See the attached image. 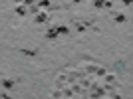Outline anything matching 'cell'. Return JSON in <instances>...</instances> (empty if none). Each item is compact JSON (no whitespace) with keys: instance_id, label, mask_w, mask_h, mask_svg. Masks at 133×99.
<instances>
[{"instance_id":"4fadbf2b","label":"cell","mask_w":133,"mask_h":99,"mask_svg":"<svg viewBox=\"0 0 133 99\" xmlns=\"http://www.w3.org/2000/svg\"><path fill=\"white\" fill-rule=\"evenodd\" d=\"M22 2H24V4H28V6H32V4H34V0H22Z\"/></svg>"},{"instance_id":"8fae6325","label":"cell","mask_w":133,"mask_h":99,"mask_svg":"<svg viewBox=\"0 0 133 99\" xmlns=\"http://www.w3.org/2000/svg\"><path fill=\"white\" fill-rule=\"evenodd\" d=\"M16 12H18V16H24V14H26V10H24V8H18Z\"/></svg>"},{"instance_id":"9a60e30c","label":"cell","mask_w":133,"mask_h":99,"mask_svg":"<svg viewBox=\"0 0 133 99\" xmlns=\"http://www.w3.org/2000/svg\"><path fill=\"white\" fill-rule=\"evenodd\" d=\"M73 2H82V0H73Z\"/></svg>"},{"instance_id":"5b68a950","label":"cell","mask_w":133,"mask_h":99,"mask_svg":"<svg viewBox=\"0 0 133 99\" xmlns=\"http://www.w3.org/2000/svg\"><path fill=\"white\" fill-rule=\"evenodd\" d=\"M115 20H117V22H125L127 18L123 16V14H115Z\"/></svg>"},{"instance_id":"5bb4252c","label":"cell","mask_w":133,"mask_h":99,"mask_svg":"<svg viewBox=\"0 0 133 99\" xmlns=\"http://www.w3.org/2000/svg\"><path fill=\"white\" fill-rule=\"evenodd\" d=\"M131 2H133V0H123V4H125V6H131Z\"/></svg>"},{"instance_id":"6da1fadb","label":"cell","mask_w":133,"mask_h":99,"mask_svg":"<svg viewBox=\"0 0 133 99\" xmlns=\"http://www.w3.org/2000/svg\"><path fill=\"white\" fill-rule=\"evenodd\" d=\"M56 32H58V34H62V36L70 34V30H68V26H58V28H56Z\"/></svg>"},{"instance_id":"7c38bea8","label":"cell","mask_w":133,"mask_h":99,"mask_svg":"<svg viewBox=\"0 0 133 99\" xmlns=\"http://www.w3.org/2000/svg\"><path fill=\"white\" fill-rule=\"evenodd\" d=\"M52 97H64V95H62V91H54V93H52Z\"/></svg>"},{"instance_id":"30bf717a","label":"cell","mask_w":133,"mask_h":99,"mask_svg":"<svg viewBox=\"0 0 133 99\" xmlns=\"http://www.w3.org/2000/svg\"><path fill=\"white\" fill-rule=\"evenodd\" d=\"M103 6H105V8H111V6H113V2H111V0H107V2H103Z\"/></svg>"},{"instance_id":"3957f363","label":"cell","mask_w":133,"mask_h":99,"mask_svg":"<svg viewBox=\"0 0 133 99\" xmlns=\"http://www.w3.org/2000/svg\"><path fill=\"white\" fill-rule=\"evenodd\" d=\"M36 20H38V22H46V20H48V14H44V12H40Z\"/></svg>"},{"instance_id":"9c48e42d","label":"cell","mask_w":133,"mask_h":99,"mask_svg":"<svg viewBox=\"0 0 133 99\" xmlns=\"http://www.w3.org/2000/svg\"><path fill=\"white\" fill-rule=\"evenodd\" d=\"M22 54H26V55H34L36 52H34V50H22Z\"/></svg>"},{"instance_id":"ba28073f","label":"cell","mask_w":133,"mask_h":99,"mask_svg":"<svg viewBox=\"0 0 133 99\" xmlns=\"http://www.w3.org/2000/svg\"><path fill=\"white\" fill-rule=\"evenodd\" d=\"M40 6H42V8H46V6H50V0H40Z\"/></svg>"},{"instance_id":"52a82bcc","label":"cell","mask_w":133,"mask_h":99,"mask_svg":"<svg viewBox=\"0 0 133 99\" xmlns=\"http://www.w3.org/2000/svg\"><path fill=\"white\" fill-rule=\"evenodd\" d=\"M2 83H4V87H12L14 85V81H10V79H4Z\"/></svg>"},{"instance_id":"8992f818","label":"cell","mask_w":133,"mask_h":99,"mask_svg":"<svg viewBox=\"0 0 133 99\" xmlns=\"http://www.w3.org/2000/svg\"><path fill=\"white\" fill-rule=\"evenodd\" d=\"M93 6H95V8H101V6H103V0H93Z\"/></svg>"},{"instance_id":"2e32d148","label":"cell","mask_w":133,"mask_h":99,"mask_svg":"<svg viewBox=\"0 0 133 99\" xmlns=\"http://www.w3.org/2000/svg\"><path fill=\"white\" fill-rule=\"evenodd\" d=\"M14 2H22V0H14Z\"/></svg>"},{"instance_id":"7a4b0ae2","label":"cell","mask_w":133,"mask_h":99,"mask_svg":"<svg viewBox=\"0 0 133 99\" xmlns=\"http://www.w3.org/2000/svg\"><path fill=\"white\" fill-rule=\"evenodd\" d=\"M58 36V32H56V28H50V30L46 32V38H50V40H54Z\"/></svg>"},{"instance_id":"277c9868","label":"cell","mask_w":133,"mask_h":99,"mask_svg":"<svg viewBox=\"0 0 133 99\" xmlns=\"http://www.w3.org/2000/svg\"><path fill=\"white\" fill-rule=\"evenodd\" d=\"M76 30H78V32H83V30H85V24H80V22H76Z\"/></svg>"}]
</instances>
